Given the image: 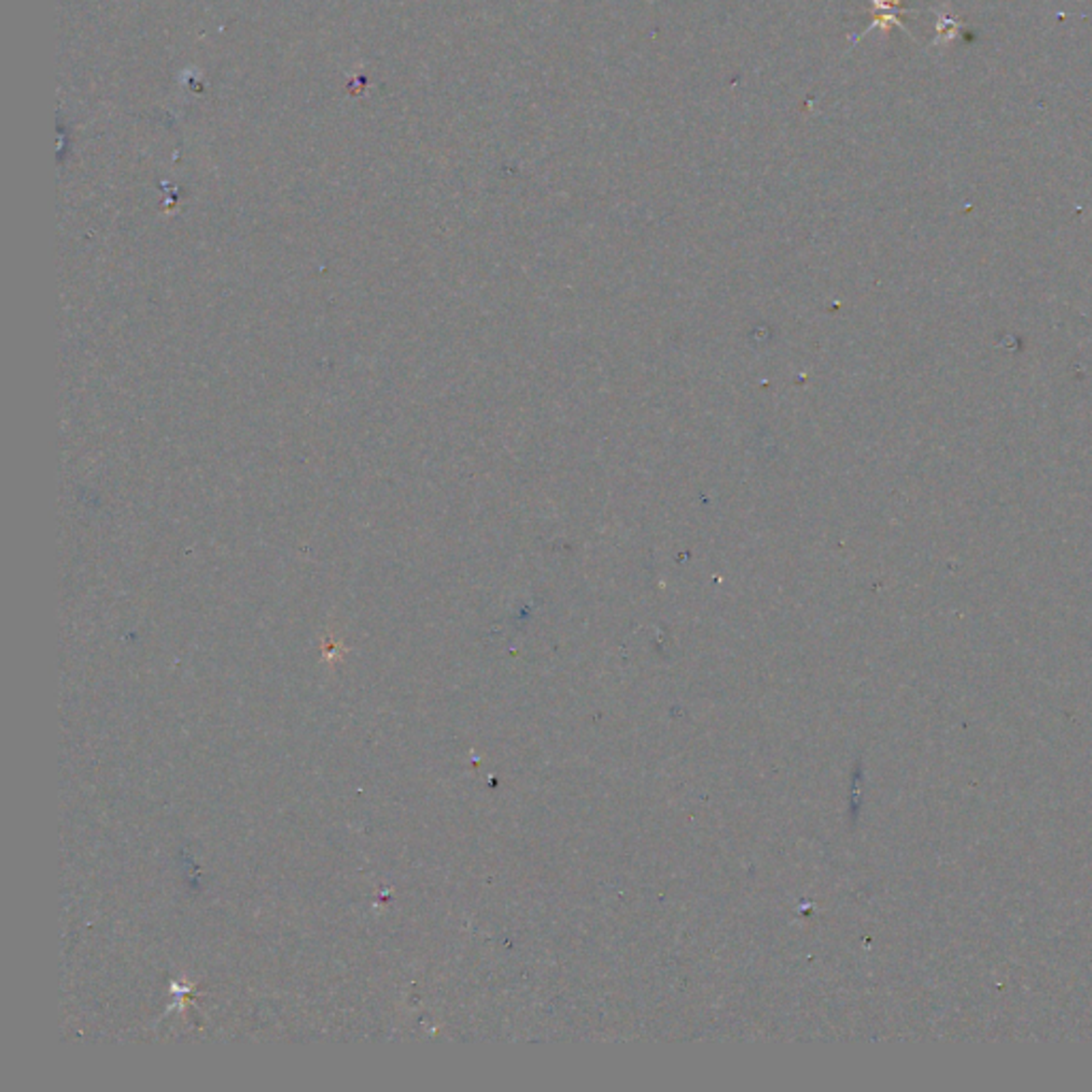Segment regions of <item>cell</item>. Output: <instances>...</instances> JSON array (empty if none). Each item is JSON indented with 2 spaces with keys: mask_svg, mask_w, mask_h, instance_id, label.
Wrapping results in <instances>:
<instances>
[{
  "mask_svg": "<svg viewBox=\"0 0 1092 1092\" xmlns=\"http://www.w3.org/2000/svg\"><path fill=\"white\" fill-rule=\"evenodd\" d=\"M871 5H873V21H871L869 28H866L862 35L851 36V39H849L851 45H856L860 39H862V36L869 35L871 30H875V28H879V30H884V33H888V30L892 28V26H899L901 30H904V35L911 36L909 28L904 26V21L901 20V15L903 13H914V9H907V7L903 5V0H871Z\"/></svg>",
  "mask_w": 1092,
  "mask_h": 1092,
  "instance_id": "cell-1",
  "label": "cell"
},
{
  "mask_svg": "<svg viewBox=\"0 0 1092 1092\" xmlns=\"http://www.w3.org/2000/svg\"><path fill=\"white\" fill-rule=\"evenodd\" d=\"M960 21L954 18V15H944L939 13V20H937V41H944V39H952V36L959 35L960 30Z\"/></svg>",
  "mask_w": 1092,
  "mask_h": 1092,
  "instance_id": "cell-2",
  "label": "cell"
}]
</instances>
